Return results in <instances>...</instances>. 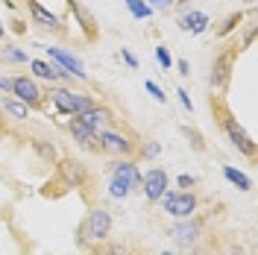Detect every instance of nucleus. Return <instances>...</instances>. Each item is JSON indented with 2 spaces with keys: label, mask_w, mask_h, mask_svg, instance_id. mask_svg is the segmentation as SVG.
I'll use <instances>...</instances> for the list:
<instances>
[{
  "label": "nucleus",
  "mask_w": 258,
  "mask_h": 255,
  "mask_svg": "<svg viewBox=\"0 0 258 255\" xmlns=\"http://www.w3.org/2000/svg\"><path fill=\"white\" fill-rule=\"evenodd\" d=\"M209 109H211L214 123H217V126H220V132L226 135V141L232 144L238 153H243L249 161L255 159V141H252V138H249V132L238 123V117H235V114H232V109L226 106L223 94H209Z\"/></svg>",
  "instance_id": "nucleus-1"
},
{
  "label": "nucleus",
  "mask_w": 258,
  "mask_h": 255,
  "mask_svg": "<svg viewBox=\"0 0 258 255\" xmlns=\"http://www.w3.org/2000/svg\"><path fill=\"white\" fill-rule=\"evenodd\" d=\"M53 167H56V176L47 182V188L41 191L44 197H62L68 191H80V188H85L91 182V170L85 167V161L74 159V156H62Z\"/></svg>",
  "instance_id": "nucleus-2"
},
{
  "label": "nucleus",
  "mask_w": 258,
  "mask_h": 255,
  "mask_svg": "<svg viewBox=\"0 0 258 255\" xmlns=\"http://www.w3.org/2000/svg\"><path fill=\"white\" fill-rule=\"evenodd\" d=\"M44 94H47V103L53 106V112L64 114V117H80V114H85L97 103L94 94L80 91V88H74V85H59V82L47 85Z\"/></svg>",
  "instance_id": "nucleus-3"
},
{
  "label": "nucleus",
  "mask_w": 258,
  "mask_h": 255,
  "mask_svg": "<svg viewBox=\"0 0 258 255\" xmlns=\"http://www.w3.org/2000/svg\"><path fill=\"white\" fill-rule=\"evenodd\" d=\"M97 141H100V156H109L112 161L114 159H135L138 147H141V138L126 123H117L112 129L97 132Z\"/></svg>",
  "instance_id": "nucleus-4"
},
{
  "label": "nucleus",
  "mask_w": 258,
  "mask_h": 255,
  "mask_svg": "<svg viewBox=\"0 0 258 255\" xmlns=\"http://www.w3.org/2000/svg\"><path fill=\"white\" fill-rule=\"evenodd\" d=\"M109 235H112V214H109V208H103V206H94L82 217V223L77 226L80 249H97V246H103L109 240Z\"/></svg>",
  "instance_id": "nucleus-5"
},
{
  "label": "nucleus",
  "mask_w": 258,
  "mask_h": 255,
  "mask_svg": "<svg viewBox=\"0 0 258 255\" xmlns=\"http://www.w3.org/2000/svg\"><path fill=\"white\" fill-rule=\"evenodd\" d=\"M135 188H141V170L135 159H114L109 167V194L114 200H126Z\"/></svg>",
  "instance_id": "nucleus-6"
},
{
  "label": "nucleus",
  "mask_w": 258,
  "mask_h": 255,
  "mask_svg": "<svg viewBox=\"0 0 258 255\" xmlns=\"http://www.w3.org/2000/svg\"><path fill=\"white\" fill-rule=\"evenodd\" d=\"M241 44L235 41V44H229L223 47L217 56H214V62H211V94H226V88H229V80H232V71H235V62H238V56H241Z\"/></svg>",
  "instance_id": "nucleus-7"
},
{
  "label": "nucleus",
  "mask_w": 258,
  "mask_h": 255,
  "mask_svg": "<svg viewBox=\"0 0 258 255\" xmlns=\"http://www.w3.org/2000/svg\"><path fill=\"white\" fill-rule=\"evenodd\" d=\"M9 94L21 100L24 106H30L35 112H47V94H44V85L35 80L32 74H15L12 77V91Z\"/></svg>",
  "instance_id": "nucleus-8"
},
{
  "label": "nucleus",
  "mask_w": 258,
  "mask_h": 255,
  "mask_svg": "<svg viewBox=\"0 0 258 255\" xmlns=\"http://www.w3.org/2000/svg\"><path fill=\"white\" fill-rule=\"evenodd\" d=\"M203 232H206V220L203 217H182L176 223L170 226V238L176 240V246L182 249H194V246H200V240H203Z\"/></svg>",
  "instance_id": "nucleus-9"
},
{
  "label": "nucleus",
  "mask_w": 258,
  "mask_h": 255,
  "mask_svg": "<svg viewBox=\"0 0 258 255\" xmlns=\"http://www.w3.org/2000/svg\"><path fill=\"white\" fill-rule=\"evenodd\" d=\"M159 203H161V208H164L170 217H176V220L191 217V214L200 211V197L194 191H164V197H161Z\"/></svg>",
  "instance_id": "nucleus-10"
},
{
  "label": "nucleus",
  "mask_w": 258,
  "mask_h": 255,
  "mask_svg": "<svg viewBox=\"0 0 258 255\" xmlns=\"http://www.w3.org/2000/svg\"><path fill=\"white\" fill-rule=\"evenodd\" d=\"M27 12H30V21L38 30L50 32V35H56V38H68V24H64L59 15H53L50 9H44L38 0H27Z\"/></svg>",
  "instance_id": "nucleus-11"
},
{
  "label": "nucleus",
  "mask_w": 258,
  "mask_h": 255,
  "mask_svg": "<svg viewBox=\"0 0 258 255\" xmlns=\"http://www.w3.org/2000/svg\"><path fill=\"white\" fill-rule=\"evenodd\" d=\"M167 188H170V173L164 167L156 164V167H150V170L141 173V191H144L147 203H159Z\"/></svg>",
  "instance_id": "nucleus-12"
},
{
  "label": "nucleus",
  "mask_w": 258,
  "mask_h": 255,
  "mask_svg": "<svg viewBox=\"0 0 258 255\" xmlns=\"http://www.w3.org/2000/svg\"><path fill=\"white\" fill-rule=\"evenodd\" d=\"M44 53H47L50 62L59 65L64 74H71V77H74L77 82H88V74H85L82 62L77 59V56H74V53H71V50H64V47H53V44H50V47H44Z\"/></svg>",
  "instance_id": "nucleus-13"
},
{
  "label": "nucleus",
  "mask_w": 258,
  "mask_h": 255,
  "mask_svg": "<svg viewBox=\"0 0 258 255\" xmlns=\"http://www.w3.org/2000/svg\"><path fill=\"white\" fill-rule=\"evenodd\" d=\"M30 74L38 82H47V85H53V82H59V85H74V82H77L71 74H64L62 68L53 65L50 59H30Z\"/></svg>",
  "instance_id": "nucleus-14"
},
{
  "label": "nucleus",
  "mask_w": 258,
  "mask_h": 255,
  "mask_svg": "<svg viewBox=\"0 0 258 255\" xmlns=\"http://www.w3.org/2000/svg\"><path fill=\"white\" fill-rule=\"evenodd\" d=\"M68 132H71V138L74 144L85 150V153H100V141H97V132L82 117H68Z\"/></svg>",
  "instance_id": "nucleus-15"
},
{
  "label": "nucleus",
  "mask_w": 258,
  "mask_h": 255,
  "mask_svg": "<svg viewBox=\"0 0 258 255\" xmlns=\"http://www.w3.org/2000/svg\"><path fill=\"white\" fill-rule=\"evenodd\" d=\"M80 117L91 129H94V132H103V129H112V126H117V123H120V117L114 114L112 106H106V103H100V100H97V103L85 114H80Z\"/></svg>",
  "instance_id": "nucleus-16"
},
{
  "label": "nucleus",
  "mask_w": 258,
  "mask_h": 255,
  "mask_svg": "<svg viewBox=\"0 0 258 255\" xmlns=\"http://www.w3.org/2000/svg\"><path fill=\"white\" fill-rule=\"evenodd\" d=\"M68 9H71V15H74V24L82 30V38H85L88 44H94L97 38H100V27H97L94 15L82 6L80 0H68Z\"/></svg>",
  "instance_id": "nucleus-17"
},
{
  "label": "nucleus",
  "mask_w": 258,
  "mask_h": 255,
  "mask_svg": "<svg viewBox=\"0 0 258 255\" xmlns=\"http://www.w3.org/2000/svg\"><path fill=\"white\" fill-rule=\"evenodd\" d=\"M179 30L182 32H191V35H203V32L209 30L211 18L206 15V12H197V9H191V12H182V15L176 18Z\"/></svg>",
  "instance_id": "nucleus-18"
},
{
  "label": "nucleus",
  "mask_w": 258,
  "mask_h": 255,
  "mask_svg": "<svg viewBox=\"0 0 258 255\" xmlns=\"http://www.w3.org/2000/svg\"><path fill=\"white\" fill-rule=\"evenodd\" d=\"M0 109H3V114H6L9 120H15V123H24V120L30 117V112H32L30 106H24V103H21V100H15L12 94L0 100Z\"/></svg>",
  "instance_id": "nucleus-19"
},
{
  "label": "nucleus",
  "mask_w": 258,
  "mask_h": 255,
  "mask_svg": "<svg viewBox=\"0 0 258 255\" xmlns=\"http://www.w3.org/2000/svg\"><path fill=\"white\" fill-rule=\"evenodd\" d=\"M30 147L44 164H56V161H59V150H56V144L50 141V138H32Z\"/></svg>",
  "instance_id": "nucleus-20"
},
{
  "label": "nucleus",
  "mask_w": 258,
  "mask_h": 255,
  "mask_svg": "<svg viewBox=\"0 0 258 255\" xmlns=\"http://www.w3.org/2000/svg\"><path fill=\"white\" fill-rule=\"evenodd\" d=\"M0 65H30V53L15 47V44H3L0 47Z\"/></svg>",
  "instance_id": "nucleus-21"
},
{
  "label": "nucleus",
  "mask_w": 258,
  "mask_h": 255,
  "mask_svg": "<svg viewBox=\"0 0 258 255\" xmlns=\"http://www.w3.org/2000/svg\"><path fill=\"white\" fill-rule=\"evenodd\" d=\"M223 176L229 179V182H232V185H235V188H238V191H249V188H252L249 176L241 173V170H235L232 164H223Z\"/></svg>",
  "instance_id": "nucleus-22"
},
{
  "label": "nucleus",
  "mask_w": 258,
  "mask_h": 255,
  "mask_svg": "<svg viewBox=\"0 0 258 255\" xmlns=\"http://www.w3.org/2000/svg\"><path fill=\"white\" fill-rule=\"evenodd\" d=\"M129 9V15L135 18V21H147V18L153 15V6L147 3V0H123Z\"/></svg>",
  "instance_id": "nucleus-23"
},
{
  "label": "nucleus",
  "mask_w": 258,
  "mask_h": 255,
  "mask_svg": "<svg viewBox=\"0 0 258 255\" xmlns=\"http://www.w3.org/2000/svg\"><path fill=\"white\" fill-rule=\"evenodd\" d=\"M243 24V12H232V15L223 21V27H217V38H226L229 32H235Z\"/></svg>",
  "instance_id": "nucleus-24"
},
{
  "label": "nucleus",
  "mask_w": 258,
  "mask_h": 255,
  "mask_svg": "<svg viewBox=\"0 0 258 255\" xmlns=\"http://www.w3.org/2000/svg\"><path fill=\"white\" fill-rule=\"evenodd\" d=\"M161 153V144L159 141H144L141 147H138V156L135 159H144V161H156Z\"/></svg>",
  "instance_id": "nucleus-25"
},
{
  "label": "nucleus",
  "mask_w": 258,
  "mask_h": 255,
  "mask_svg": "<svg viewBox=\"0 0 258 255\" xmlns=\"http://www.w3.org/2000/svg\"><path fill=\"white\" fill-rule=\"evenodd\" d=\"M182 132H185V138L194 144V150L197 153H206V141H203V135L197 132V129H191V126H182Z\"/></svg>",
  "instance_id": "nucleus-26"
},
{
  "label": "nucleus",
  "mask_w": 258,
  "mask_h": 255,
  "mask_svg": "<svg viewBox=\"0 0 258 255\" xmlns=\"http://www.w3.org/2000/svg\"><path fill=\"white\" fill-rule=\"evenodd\" d=\"M156 62H159L164 71H170V68H173V56H170V50L164 47V44H159V47H156Z\"/></svg>",
  "instance_id": "nucleus-27"
},
{
  "label": "nucleus",
  "mask_w": 258,
  "mask_h": 255,
  "mask_svg": "<svg viewBox=\"0 0 258 255\" xmlns=\"http://www.w3.org/2000/svg\"><path fill=\"white\" fill-rule=\"evenodd\" d=\"M144 85H147V91L156 97V103H167V94H164V91H161V88H159V85H156L153 80H147Z\"/></svg>",
  "instance_id": "nucleus-28"
},
{
  "label": "nucleus",
  "mask_w": 258,
  "mask_h": 255,
  "mask_svg": "<svg viewBox=\"0 0 258 255\" xmlns=\"http://www.w3.org/2000/svg\"><path fill=\"white\" fill-rule=\"evenodd\" d=\"M176 185L182 188V191H194L197 179H194V176H188V173H182V176H176Z\"/></svg>",
  "instance_id": "nucleus-29"
},
{
  "label": "nucleus",
  "mask_w": 258,
  "mask_h": 255,
  "mask_svg": "<svg viewBox=\"0 0 258 255\" xmlns=\"http://www.w3.org/2000/svg\"><path fill=\"white\" fill-rule=\"evenodd\" d=\"M176 97H179V103H182V109H185V112H194V103H191V97H188V91H185V88H179Z\"/></svg>",
  "instance_id": "nucleus-30"
},
{
  "label": "nucleus",
  "mask_w": 258,
  "mask_h": 255,
  "mask_svg": "<svg viewBox=\"0 0 258 255\" xmlns=\"http://www.w3.org/2000/svg\"><path fill=\"white\" fill-rule=\"evenodd\" d=\"M220 255H249V252L243 249L241 243H229V246H226V249H223Z\"/></svg>",
  "instance_id": "nucleus-31"
},
{
  "label": "nucleus",
  "mask_w": 258,
  "mask_h": 255,
  "mask_svg": "<svg viewBox=\"0 0 258 255\" xmlns=\"http://www.w3.org/2000/svg\"><path fill=\"white\" fill-rule=\"evenodd\" d=\"M6 135H9V117L3 114V109H0V141H3Z\"/></svg>",
  "instance_id": "nucleus-32"
},
{
  "label": "nucleus",
  "mask_w": 258,
  "mask_h": 255,
  "mask_svg": "<svg viewBox=\"0 0 258 255\" xmlns=\"http://www.w3.org/2000/svg\"><path fill=\"white\" fill-rule=\"evenodd\" d=\"M0 91H3V94H9V91H12V77L0 74Z\"/></svg>",
  "instance_id": "nucleus-33"
},
{
  "label": "nucleus",
  "mask_w": 258,
  "mask_h": 255,
  "mask_svg": "<svg viewBox=\"0 0 258 255\" xmlns=\"http://www.w3.org/2000/svg\"><path fill=\"white\" fill-rule=\"evenodd\" d=\"M120 56H123V62H126L129 68H138V59H135V56H132L126 47H120Z\"/></svg>",
  "instance_id": "nucleus-34"
},
{
  "label": "nucleus",
  "mask_w": 258,
  "mask_h": 255,
  "mask_svg": "<svg viewBox=\"0 0 258 255\" xmlns=\"http://www.w3.org/2000/svg\"><path fill=\"white\" fill-rule=\"evenodd\" d=\"M147 3H150V6H159V9H170L176 0H147Z\"/></svg>",
  "instance_id": "nucleus-35"
},
{
  "label": "nucleus",
  "mask_w": 258,
  "mask_h": 255,
  "mask_svg": "<svg viewBox=\"0 0 258 255\" xmlns=\"http://www.w3.org/2000/svg\"><path fill=\"white\" fill-rule=\"evenodd\" d=\"M176 68H179V74H182V77H188V74H191V65L185 62V59H179Z\"/></svg>",
  "instance_id": "nucleus-36"
},
{
  "label": "nucleus",
  "mask_w": 258,
  "mask_h": 255,
  "mask_svg": "<svg viewBox=\"0 0 258 255\" xmlns=\"http://www.w3.org/2000/svg\"><path fill=\"white\" fill-rule=\"evenodd\" d=\"M88 255H106V252H103V249L97 246V249H88Z\"/></svg>",
  "instance_id": "nucleus-37"
},
{
  "label": "nucleus",
  "mask_w": 258,
  "mask_h": 255,
  "mask_svg": "<svg viewBox=\"0 0 258 255\" xmlns=\"http://www.w3.org/2000/svg\"><path fill=\"white\" fill-rule=\"evenodd\" d=\"M6 38V24H0V41Z\"/></svg>",
  "instance_id": "nucleus-38"
},
{
  "label": "nucleus",
  "mask_w": 258,
  "mask_h": 255,
  "mask_svg": "<svg viewBox=\"0 0 258 255\" xmlns=\"http://www.w3.org/2000/svg\"><path fill=\"white\" fill-rule=\"evenodd\" d=\"M243 3H246V6H255V0H243Z\"/></svg>",
  "instance_id": "nucleus-39"
},
{
  "label": "nucleus",
  "mask_w": 258,
  "mask_h": 255,
  "mask_svg": "<svg viewBox=\"0 0 258 255\" xmlns=\"http://www.w3.org/2000/svg\"><path fill=\"white\" fill-rule=\"evenodd\" d=\"M161 255H173V252H167V249H164V252H161Z\"/></svg>",
  "instance_id": "nucleus-40"
}]
</instances>
